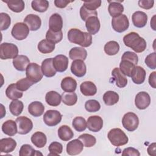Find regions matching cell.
<instances>
[{
	"mask_svg": "<svg viewBox=\"0 0 156 156\" xmlns=\"http://www.w3.org/2000/svg\"><path fill=\"white\" fill-rule=\"evenodd\" d=\"M119 94L113 91H107L103 95V101L105 105L110 106L116 104L119 101Z\"/></svg>",
	"mask_w": 156,
	"mask_h": 156,
	"instance_id": "cell-37",
	"label": "cell"
},
{
	"mask_svg": "<svg viewBox=\"0 0 156 156\" xmlns=\"http://www.w3.org/2000/svg\"><path fill=\"white\" fill-rule=\"evenodd\" d=\"M58 136L62 141H67L73 138L74 136V133L68 126L63 125L58 129Z\"/></svg>",
	"mask_w": 156,
	"mask_h": 156,
	"instance_id": "cell-34",
	"label": "cell"
},
{
	"mask_svg": "<svg viewBox=\"0 0 156 156\" xmlns=\"http://www.w3.org/2000/svg\"><path fill=\"white\" fill-rule=\"evenodd\" d=\"M121 60H127L132 62L135 65L138 63V57L135 52L131 51H126L122 55Z\"/></svg>",
	"mask_w": 156,
	"mask_h": 156,
	"instance_id": "cell-52",
	"label": "cell"
},
{
	"mask_svg": "<svg viewBox=\"0 0 156 156\" xmlns=\"http://www.w3.org/2000/svg\"><path fill=\"white\" fill-rule=\"evenodd\" d=\"M123 42L127 47L131 48L137 53H141L145 51L147 46L146 40L135 32L126 35L123 37Z\"/></svg>",
	"mask_w": 156,
	"mask_h": 156,
	"instance_id": "cell-1",
	"label": "cell"
},
{
	"mask_svg": "<svg viewBox=\"0 0 156 156\" xmlns=\"http://www.w3.org/2000/svg\"><path fill=\"white\" fill-rule=\"evenodd\" d=\"M112 26L113 30L118 33L126 31L129 26V21L126 15L121 14L112 20Z\"/></svg>",
	"mask_w": 156,
	"mask_h": 156,
	"instance_id": "cell-7",
	"label": "cell"
},
{
	"mask_svg": "<svg viewBox=\"0 0 156 156\" xmlns=\"http://www.w3.org/2000/svg\"><path fill=\"white\" fill-rule=\"evenodd\" d=\"M85 108L88 112H96L100 110L101 105L98 101L90 99L86 101L85 104Z\"/></svg>",
	"mask_w": 156,
	"mask_h": 156,
	"instance_id": "cell-47",
	"label": "cell"
},
{
	"mask_svg": "<svg viewBox=\"0 0 156 156\" xmlns=\"http://www.w3.org/2000/svg\"><path fill=\"white\" fill-rule=\"evenodd\" d=\"M108 2H109L108 10L111 16L114 18L122 14L124 11V7L120 3L121 1H112Z\"/></svg>",
	"mask_w": 156,
	"mask_h": 156,
	"instance_id": "cell-27",
	"label": "cell"
},
{
	"mask_svg": "<svg viewBox=\"0 0 156 156\" xmlns=\"http://www.w3.org/2000/svg\"><path fill=\"white\" fill-rule=\"evenodd\" d=\"M122 155H135V156H140V153L139 152V151L136 149H135L133 147H127L125 148L122 152Z\"/></svg>",
	"mask_w": 156,
	"mask_h": 156,
	"instance_id": "cell-56",
	"label": "cell"
},
{
	"mask_svg": "<svg viewBox=\"0 0 156 156\" xmlns=\"http://www.w3.org/2000/svg\"><path fill=\"white\" fill-rule=\"evenodd\" d=\"M71 71L76 77H82L87 73L86 65L82 60H75L71 63Z\"/></svg>",
	"mask_w": 156,
	"mask_h": 156,
	"instance_id": "cell-14",
	"label": "cell"
},
{
	"mask_svg": "<svg viewBox=\"0 0 156 156\" xmlns=\"http://www.w3.org/2000/svg\"><path fill=\"white\" fill-rule=\"evenodd\" d=\"M68 57L62 54L56 55L53 58L52 63L53 66L55 71L59 73H63L65 71L68 66Z\"/></svg>",
	"mask_w": 156,
	"mask_h": 156,
	"instance_id": "cell-12",
	"label": "cell"
},
{
	"mask_svg": "<svg viewBox=\"0 0 156 156\" xmlns=\"http://www.w3.org/2000/svg\"><path fill=\"white\" fill-rule=\"evenodd\" d=\"M0 19H1V30H7L11 23V18L10 16L5 13H0Z\"/></svg>",
	"mask_w": 156,
	"mask_h": 156,
	"instance_id": "cell-51",
	"label": "cell"
},
{
	"mask_svg": "<svg viewBox=\"0 0 156 156\" xmlns=\"http://www.w3.org/2000/svg\"><path fill=\"white\" fill-rule=\"evenodd\" d=\"M24 104L22 101L15 99L13 100L9 105V110L14 116H19L23 112Z\"/></svg>",
	"mask_w": 156,
	"mask_h": 156,
	"instance_id": "cell-39",
	"label": "cell"
},
{
	"mask_svg": "<svg viewBox=\"0 0 156 156\" xmlns=\"http://www.w3.org/2000/svg\"><path fill=\"white\" fill-rule=\"evenodd\" d=\"M18 48L13 43H2L0 45V58L2 60L15 58L18 56Z\"/></svg>",
	"mask_w": 156,
	"mask_h": 156,
	"instance_id": "cell-4",
	"label": "cell"
},
{
	"mask_svg": "<svg viewBox=\"0 0 156 156\" xmlns=\"http://www.w3.org/2000/svg\"><path fill=\"white\" fill-rule=\"evenodd\" d=\"M122 124L124 129L129 132L135 130L139 125V119L138 116L133 112H127L122 119Z\"/></svg>",
	"mask_w": 156,
	"mask_h": 156,
	"instance_id": "cell-6",
	"label": "cell"
},
{
	"mask_svg": "<svg viewBox=\"0 0 156 156\" xmlns=\"http://www.w3.org/2000/svg\"><path fill=\"white\" fill-rule=\"evenodd\" d=\"M80 15L82 20L84 21H86L91 16H97L98 12L96 10L91 11L87 9L84 5H82L80 9Z\"/></svg>",
	"mask_w": 156,
	"mask_h": 156,
	"instance_id": "cell-50",
	"label": "cell"
},
{
	"mask_svg": "<svg viewBox=\"0 0 156 156\" xmlns=\"http://www.w3.org/2000/svg\"><path fill=\"white\" fill-rule=\"evenodd\" d=\"M147 151L149 155L155 156V143H153L151 145H149Z\"/></svg>",
	"mask_w": 156,
	"mask_h": 156,
	"instance_id": "cell-59",
	"label": "cell"
},
{
	"mask_svg": "<svg viewBox=\"0 0 156 156\" xmlns=\"http://www.w3.org/2000/svg\"><path fill=\"white\" fill-rule=\"evenodd\" d=\"M112 75L113 80L115 82L116 85L119 88H124L127 84V79L126 76L120 71L118 68H115L112 72Z\"/></svg>",
	"mask_w": 156,
	"mask_h": 156,
	"instance_id": "cell-25",
	"label": "cell"
},
{
	"mask_svg": "<svg viewBox=\"0 0 156 156\" xmlns=\"http://www.w3.org/2000/svg\"><path fill=\"white\" fill-rule=\"evenodd\" d=\"M7 4L8 7L16 13L21 12L25 7L24 2L23 0H2Z\"/></svg>",
	"mask_w": 156,
	"mask_h": 156,
	"instance_id": "cell-35",
	"label": "cell"
},
{
	"mask_svg": "<svg viewBox=\"0 0 156 156\" xmlns=\"http://www.w3.org/2000/svg\"><path fill=\"white\" fill-rule=\"evenodd\" d=\"M5 94L9 99L15 100L22 98L23 93V91H21L17 88L16 83H12L6 88Z\"/></svg>",
	"mask_w": 156,
	"mask_h": 156,
	"instance_id": "cell-33",
	"label": "cell"
},
{
	"mask_svg": "<svg viewBox=\"0 0 156 156\" xmlns=\"http://www.w3.org/2000/svg\"><path fill=\"white\" fill-rule=\"evenodd\" d=\"M32 144L38 148L43 147L47 143V137L46 135L41 132H36L31 136Z\"/></svg>",
	"mask_w": 156,
	"mask_h": 156,
	"instance_id": "cell-31",
	"label": "cell"
},
{
	"mask_svg": "<svg viewBox=\"0 0 156 156\" xmlns=\"http://www.w3.org/2000/svg\"><path fill=\"white\" fill-rule=\"evenodd\" d=\"M110 143L115 146H123L128 143L129 139L126 133L119 128L111 129L107 135Z\"/></svg>",
	"mask_w": 156,
	"mask_h": 156,
	"instance_id": "cell-3",
	"label": "cell"
},
{
	"mask_svg": "<svg viewBox=\"0 0 156 156\" xmlns=\"http://www.w3.org/2000/svg\"><path fill=\"white\" fill-rule=\"evenodd\" d=\"M24 23H25L29 30L31 31H36L38 30L41 25V18L36 15L29 14L27 15L24 20Z\"/></svg>",
	"mask_w": 156,
	"mask_h": 156,
	"instance_id": "cell-15",
	"label": "cell"
},
{
	"mask_svg": "<svg viewBox=\"0 0 156 156\" xmlns=\"http://www.w3.org/2000/svg\"><path fill=\"white\" fill-rule=\"evenodd\" d=\"M73 127L77 132H83L87 128V122L84 118L77 116L74 118L72 122Z\"/></svg>",
	"mask_w": 156,
	"mask_h": 156,
	"instance_id": "cell-45",
	"label": "cell"
},
{
	"mask_svg": "<svg viewBox=\"0 0 156 156\" xmlns=\"http://www.w3.org/2000/svg\"><path fill=\"white\" fill-rule=\"evenodd\" d=\"M103 127L102 118L98 115L90 116L87 121V127L89 130L94 132H99Z\"/></svg>",
	"mask_w": 156,
	"mask_h": 156,
	"instance_id": "cell-13",
	"label": "cell"
},
{
	"mask_svg": "<svg viewBox=\"0 0 156 156\" xmlns=\"http://www.w3.org/2000/svg\"><path fill=\"white\" fill-rule=\"evenodd\" d=\"M62 118V115L58 110H49L44 114L43 121L47 126L52 127L59 124Z\"/></svg>",
	"mask_w": 156,
	"mask_h": 156,
	"instance_id": "cell-9",
	"label": "cell"
},
{
	"mask_svg": "<svg viewBox=\"0 0 156 156\" xmlns=\"http://www.w3.org/2000/svg\"><path fill=\"white\" fill-rule=\"evenodd\" d=\"M2 131L5 135L10 136H14L18 133V128L16 121L9 119L5 121L2 125Z\"/></svg>",
	"mask_w": 156,
	"mask_h": 156,
	"instance_id": "cell-26",
	"label": "cell"
},
{
	"mask_svg": "<svg viewBox=\"0 0 156 156\" xmlns=\"http://www.w3.org/2000/svg\"><path fill=\"white\" fill-rule=\"evenodd\" d=\"M16 146V141L12 138H2L0 140L1 153H10L13 152Z\"/></svg>",
	"mask_w": 156,
	"mask_h": 156,
	"instance_id": "cell-19",
	"label": "cell"
},
{
	"mask_svg": "<svg viewBox=\"0 0 156 156\" xmlns=\"http://www.w3.org/2000/svg\"><path fill=\"white\" fill-rule=\"evenodd\" d=\"M53 58L44 59L41 63V71L43 74L47 77H52L56 74V71L53 66Z\"/></svg>",
	"mask_w": 156,
	"mask_h": 156,
	"instance_id": "cell-18",
	"label": "cell"
},
{
	"mask_svg": "<svg viewBox=\"0 0 156 156\" xmlns=\"http://www.w3.org/2000/svg\"><path fill=\"white\" fill-rule=\"evenodd\" d=\"M69 56L71 60H85L87 56V52L82 47H74L69 52Z\"/></svg>",
	"mask_w": 156,
	"mask_h": 156,
	"instance_id": "cell-28",
	"label": "cell"
},
{
	"mask_svg": "<svg viewBox=\"0 0 156 156\" xmlns=\"http://www.w3.org/2000/svg\"><path fill=\"white\" fill-rule=\"evenodd\" d=\"M44 107L43 104L39 101L31 102L28 106L29 113L34 117H38L44 113Z\"/></svg>",
	"mask_w": 156,
	"mask_h": 156,
	"instance_id": "cell-30",
	"label": "cell"
},
{
	"mask_svg": "<svg viewBox=\"0 0 156 156\" xmlns=\"http://www.w3.org/2000/svg\"><path fill=\"white\" fill-rule=\"evenodd\" d=\"M146 76V73L144 68L140 66H135L132 73L130 77L135 83L141 84L144 82Z\"/></svg>",
	"mask_w": 156,
	"mask_h": 156,
	"instance_id": "cell-22",
	"label": "cell"
},
{
	"mask_svg": "<svg viewBox=\"0 0 156 156\" xmlns=\"http://www.w3.org/2000/svg\"><path fill=\"white\" fill-rule=\"evenodd\" d=\"M155 80H156V72L154 71L149 75V83L153 88H156Z\"/></svg>",
	"mask_w": 156,
	"mask_h": 156,
	"instance_id": "cell-58",
	"label": "cell"
},
{
	"mask_svg": "<svg viewBox=\"0 0 156 156\" xmlns=\"http://www.w3.org/2000/svg\"><path fill=\"white\" fill-rule=\"evenodd\" d=\"M135 66L132 62L129 60H121L119 63V70L124 76L130 77Z\"/></svg>",
	"mask_w": 156,
	"mask_h": 156,
	"instance_id": "cell-38",
	"label": "cell"
},
{
	"mask_svg": "<svg viewBox=\"0 0 156 156\" xmlns=\"http://www.w3.org/2000/svg\"><path fill=\"white\" fill-rule=\"evenodd\" d=\"M119 51V45L116 41H110L104 46V51L108 55H116Z\"/></svg>",
	"mask_w": 156,
	"mask_h": 156,
	"instance_id": "cell-41",
	"label": "cell"
},
{
	"mask_svg": "<svg viewBox=\"0 0 156 156\" xmlns=\"http://www.w3.org/2000/svg\"><path fill=\"white\" fill-rule=\"evenodd\" d=\"M38 51L43 54H49L55 49V44L47 39L40 41L37 46Z\"/></svg>",
	"mask_w": 156,
	"mask_h": 156,
	"instance_id": "cell-36",
	"label": "cell"
},
{
	"mask_svg": "<svg viewBox=\"0 0 156 156\" xmlns=\"http://www.w3.org/2000/svg\"><path fill=\"white\" fill-rule=\"evenodd\" d=\"M101 5V0H92V1H85L83 2V5L87 9L94 11L96 9L99 8Z\"/></svg>",
	"mask_w": 156,
	"mask_h": 156,
	"instance_id": "cell-53",
	"label": "cell"
},
{
	"mask_svg": "<svg viewBox=\"0 0 156 156\" xmlns=\"http://www.w3.org/2000/svg\"><path fill=\"white\" fill-rule=\"evenodd\" d=\"M45 101L49 105L57 107L60 105L61 102L62 96L57 91H50L46 93Z\"/></svg>",
	"mask_w": 156,
	"mask_h": 156,
	"instance_id": "cell-29",
	"label": "cell"
},
{
	"mask_svg": "<svg viewBox=\"0 0 156 156\" xmlns=\"http://www.w3.org/2000/svg\"><path fill=\"white\" fill-rule=\"evenodd\" d=\"M34 84V83H32L27 77L23 78V79L18 80L16 83L17 88L19 90H20L21 91H24L27 90Z\"/></svg>",
	"mask_w": 156,
	"mask_h": 156,
	"instance_id": "cell-49",
	"label": "cell"
},
{
	"mask_svg": "<svg viewBox=\"0 0 156 156\" xmlns=\"http://www.w3.org/2000/svg\"><path fill=\"white\" fill-rule=\"evenodd\" d=\"M32 8L38 12H46L49 7V2L46 0H34L31 2Z\"/></svg>",
	"mask_w": 156,
	"mask_h": 156,
	"instance_id": "cell-42",
	"label": "cell"
},
{
	"mask_svg": "<svg viewBox=\"0 0 156 156\" xmlns=\"http://www.w3.org/2000/svg\"><path fill=\"white\" fill-rule=\"evenodd\" d=\"M83 149V144L79 139H74L66 144V152L70 155H78Z\"/></svg>",
	"mask_w": 156,
	"mask_h": 156,
	"instance_id": "cell-16",
	"label": "cell"
},
{
	"mask_svg": "<svg viewBox=\"0 0 156 156\" xmlns=\"http://www.w3.org/2000/svg\"><path fill=\"white\" fill-rule=\"evenodd\" d=\"M30 63L29 58L24 55H19L13 59V65L15 68L20 71H24Z\"/></svg>",
	"mask_w": 156,
	"mask_h": 156,
	"instance_id": "cell-23",
	"label": "cell"
},
{
	"mask_svg": "<svg viewBox=\"0 0 156 156\" xmlns=\"http://www.w3.org/2000/svg\"><path fill=\"white\" fill-rule=\"evenodd\" d=\"M151 104V97L146 91H141L136 94L135 98V104L140 110H144Z\"/></svg>",
	"mask_w": 156,
	"mask_h": 156,
	"instance_id": "cell-11",
	"label": "cell"
},
{
	"mask_svg": "<svg viewBox=\"0 0 156 156\" xmlns=\"http://www.w3.org/2000/svg\"><path fill=\"white\" fill-rule=\"evenodd\" d=\"M82 94L86 96H94L97 93V88L95 84L91 81H85L80 85Z\"/></svg>",
	"mask_w": 156,
	"mask_h": 156,
	"instance_id": "cell-24",
	"label": "cell"
},
{
	"mask_svg": "<svg viewBox=\"0 0 156 156\" xmlns=\"http://www.w3.org/2000/svg\"><path fill=\"white\" fill-rule=\"evenodd\" d=\"M49 154L48 155H58L63 151V146L60 143L54 141L50 144L48 147Z\"/></svg>",
	"mask_w": 156,
	"mask_h": 156,
	"instance_id": "cell-48",
	"label": "cell"
},
{
	"mask_svg": "<svg viewBox=\"0 0 156 156\" xmlns=\"http://www.w3.org/2000/svg\"><path fill=\"white\" fill-rule=\"evenodd\" d=\"M62 100L65 105L72 106L76 104L77 96L74 92H65L62 94Z\"/></svg>",
	"mask_w": 156,
	"mask_h": 156,
	"instance_id": "cell-40",
	"label": "cell"
},
{
	"mask_svg": "<svg viewBox=\"0 0 156 156\" xmlns=\"http://www.w3.org/2000/svg\"><path fill=\"white\" fill-rule=\"evenodd\" d=\"M16 123L18 128V133L21 135H26L33 128V123L30 119L26 116L18 117L16 120Z\"/></svg>",
	"mask_w": 156,
	"mask_h": 156,
	"instance_id": "cell-10",
	"label": "cell"
},
{
	"mask_svg": "<svg viewBox=\"0 0 156 156\" xmlns=\"http://www.w3.org/2000/svg\"><path fill=\"white\" fill-rule=\"evenodd\" d=\"M26 77L32 83H36L43 78V73L39 65L36 63H30L26 69Z\"/></svg>",
	"mask_w": 156,
	"mask_h": 156,
	"instance_id": "cell-5",
	"label": "cell"
},
{
	"mask_svg": "<svg viewBox=\"0 0 156 156\" xmlns=\"http://www.w3.org/2000/svg\"><path fill=\"white\" fill-rule=\"evenodd\" d=\"M74 1H67V0H55L54 1V4L55 5L60 9L65 8L69 4L70 2H73Z\"/></svg>",
	"mask_w": 156,
	"mask_h": 156,
	"instance_id": "cell-57",
	"label": "cell"
},
{
	"mask_svg": "<svg viewBox=\"0 0 156 156\" xmlns=\"http://www.w3.org/2000/svg\"><path fill=\"white\" fill-rule=\"evenodd\" d=\"M49 27V29L54 32L62 30L63 27V20L60 15L58 13H54L50 16Z\"/></svg>",
	"mask_w": 156,
	"mask_h": 156,
	"instance_id": "cell-21",
	"label": "cell"
},
{
	"mask_svg": "<svg viewBox=\"0 0 156 156\" xmlns=\"http://www.w3.org/2000/svg\"><path fill=\"white\" fill-rule=\"evenodd\" d=\"M29 29L24 23H17L12 27L11 34L17 40H23L27 38L29 34Z\"/></svg>",
	"mask_w": 156,
	"mask_h": 156,
	"instance_id": "cell-8",
	"label": "cell"
},
{
	"mask_svg": "<svg viewBox=\"0 0 156 156\" xmlns=\"http://www.w3.org/2000/svg\"><path fill=\"white\" fill-rule=\"evenodd\" d=\"M68 39L71 43L79 44L82 48L89 47L92 43L91 34L76 28L71 29L68 31Z\"/></svg>",
	"mask_w": 156,
	"mask_h": 156,
	"instance_id": "cell-2",
	"label": "cell"
},
{
	"mask_svg": "<svg viewBox=\"0 0 156 156\" xmlns=\"http://www.w3.org/2000/svg\"><path fill=\"white\" fill-rule=\"evenodd\" d=\"M46 38L54 44L58 43L61 41L63 38L62 31L60 30L58 32H54L49 29L46 34Z\"/></svg>",
	"mask_w": 156,
	"mask_h": 156,
	"instance_id": "cell-44",
	"label": "cell"
},
{
	"mask_svg": "<svg viewBox=\"0 0 156 156\" xmlns=\"http://www.w3.org/2000/svg\"><path fill=\"white\" fill-rule=\"evenodd\" d=\"M154 1L152 0H140L138 2L139 7L142 9L149 10L153 7Z\"/></svg>",
	"mask_w": 156,
	"mask_h": 156,
	"instance_id": "cell-55",
	"label": "cell"
},
{
	"mask_svg": "<svg viewBox=\"0 0 156 156\" xmlns=\"http://www.w3.org/2000/svg\"><path fill=\"white\" fill-rule=\"evenodd\" d=\"M85 26L88 32L91 35L97 34L101 27L100 21L98 16L89 17L85 21Z\"/></svg>",
	"mask_w": 156,
	"mask_h": 156,
	"instance_id": "cell-17",
	"label": "cell"
},
{
	"mask_svg": "<svg viewBox=\"0 0 156 156\" xmlns=\"http://www.w3.org/2000/svg\"><path fill=\"white\" fill-rule=\"evenodd\" d=\"M19 155L21 156H33L38 155H42V154L38 152V151L35 150L30 145L25 144L21 147L19 151Z\"/></svg>",
	"mask_w": 156,
	"mask_h": 156,
	"instance_id": "cell-43",
	"label": "cell"
},
{
	"mask_svg": "<svg viewBox=\"0 0 156 156\" xmlns=\"http://www.w3.org/2000/svg\"><path fill=\"white\" fill-rule=\"evenodd\" d=\"M78 139H79L83 143V146L87 147H92L96 143V138L92 135L88 133H83L82 135H80L79 136Z\"/></svg>",
	"mask_w": 156,
	"mask_h": 156,
	"instance_id": "cell-46",
	"label": "cell"
},
{
	"mask_svg": "<svg viewBox=\"0 0 156 156\" xmlns=\"http://www.w3.org/2000/svg\"><path fill=\"white\" fill-rule=\"evenodd\" d=\"M155 58L156 54L155 52H152L146 56L145 58V63L150 69H155L156 68V63H155Z\"/></svg>",
	"mask_w": 156,
	"mask_h": 156,
	"instance_id": "cell-54",
	"label": "cell"
},
{
	"mask_svg": "<svg viewBox=\"0 0 156 156\" xmlns=\"http://www.w3.org/2000/svg\"><path fill=\"white\" fill-rule=\"evenodd\" d=\"M133 24L138 28L144 27L147 21V15L146 13L141 11H136L134 12L132 16Z\"/></svg>",
	"mask_w": 156,
	"mask_h": 156,
	"instance_id": "cell-20",
	"label": "cell"
},
{
	"mask_svg": "<svg viewBox=\"0 0 156 156\" xmlns=\"http://www.w3.org/2000/svg\"><path fill=\"white\" fill-rule=\"evenodd\" d=\"M61 88L65 92H74L77 88V82L71 77H65L62 80Z\"/></svg>",
	"mask_w": 156,
	"mask_h": 156,
	"instance_id": "cell-32",
	"label": "cell"
}]
</instances>
